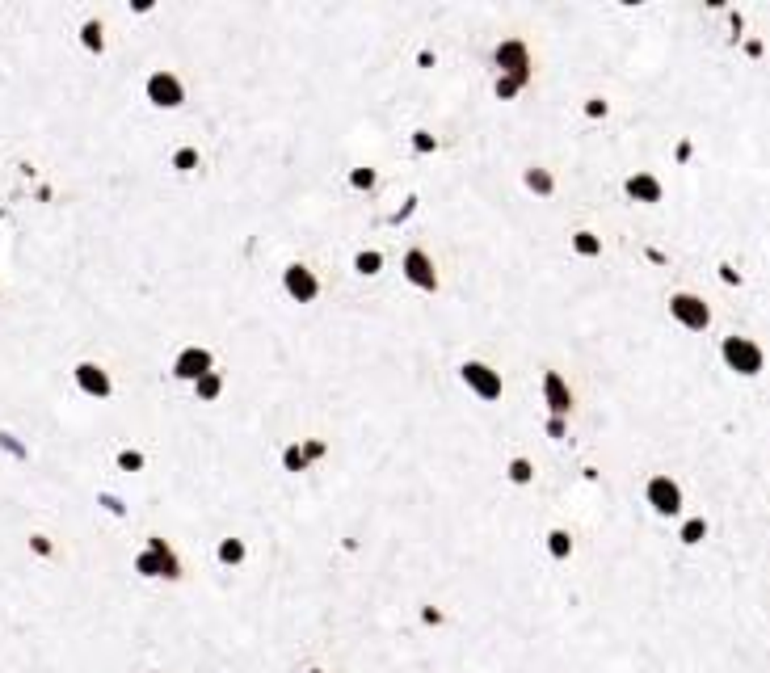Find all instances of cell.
I'll return each mask as SVG.
<instances>
[{
    "label": "cell",
    "instance_id": "obj_1",
    "mask_svg": "<svg viewBox=\"0 0 770 673\" xmlns=\"http://www.w3.org/2000/svg\"><path fill=\"white\" fill-rule=\"evenodd\" d=\"M127 568H131V577L144 581V585H156V581L160 585H181L186 581V564H181L177 547L165 535H148V543L131 556Z\"/></svg>",
    "mask_w": 770,
    "mask_h": 673
},
{
    "label": "cell",
    "instance_id": "obj_2",
    "mask_svg": "<svg viewBox=\"0 0 770 673\" xmlns=\"http://www.w3.org/2000/svg\"><path fill=\"white\" fill-rule=\"evenodd\" d=\"M720 358H724L728 371H737V375H745V379L762 375V366H766L762 345H758V341H749V337H737V333L720 341Z\"/></svg>",
    "mask_w": 770,
    "mask_h": 673
},
{
    "label": "cell",
    "instance_id": "obj_3",
    "mask_svg": "<svg viewBox=\"0 0 770 673\" xmlns=\"http://www.w3.org/2000/svg\"><path fill=\"white\" fill-rule=\"evenodd\" d=\"M644 501H648V509H653L657 518H678V514H682V505H686L682 484H678L674 476H665V472L648 476V484H644Z\"/></svg>",
    "mask_w": 770,
    "mask_h": 673
},
{
    "label": "cell",
    "instance_id": "obj_4",
    "mask_svg": "<svg viewBox=\"0 0 770 673\" xmlns=\"http://www.w3.org/2000/svg\"><path fill=\"white\" fill-rule=\"evenodd\" d=\"M144 97L152 101L156 110H181V106H186V85H181L177 72L156 68V72H148V80H144Z\"/></svg>",
    "mask_w": 770,
    "mask_h": 673
},
{
    "label": "cell",
    "instance_id": "obj_5",
    "mask_svg": "<svg viewBox=\"0 0 770 673\" xmlns=\"http://www.w3.org/2000/svg\"><path fill=\"white\" fill-rule=\"evenodd\" d=\"M459 379H463V387H468L472 396H480L484 404H493V400H501V371H493L489 362H476V358H468L459 366Z\"/></svg>",
    "mask_w": 770,
    "mask_h": 673
},
{
    "label": "cell",
    "instance_id": "obj_6",
    "mask_svg": "<svg viewBox=\"0 0 770 673\" xmlns=\"http://www.w3.org/2000/svg\"><path fill=\"white\" fill-rule=\"evenodd\" d=\"M493 64L501 68V76H514V80H522V85H531V76H535V68H531V47H526L522 38H505V43H497Z\"/></svg>",
    "mask_w": 770,
    "mask_h": 673
},
{
    "label": "cell",
    "instance_id": "obj_7",
    "mask_svg": "<svg viewBox=\"0 0 770 673\" xmlns=\"http://www.w3.org/2000/svg\"><path fill=\"white\" fill-rule=\"evenodd\" d=\"M72 383H76V392L89 396V400H110V396H114L110 371H106L101 362H93V358H85V362L72 366Z\"/></svg>",
    "mask_w": 770,
    "mask_h": 673
},
{
    "label": "cell",
    "instance_id": "obj_8",
    "mask_svg": "<svg viewBox=\"0 0 770 673\" xmlns=\"http://www.w3.org/2000/svg\"><path fill=\"white\" fill-rule=\"evenodd\" d=\"M670 316L682 324V329H691V333H703L707 324H712V308H707V303L699 295H691V291L670 295Z\"/></svg>",
    "mask_w": 770,
    "mask_h": 673
},
{
    "label": "cell",
    "instance_id": "obj_9",
    "mask_svg": "<svg viewBox=\"0 0 770 673\" xmlns=\"http://www.w3.org/2000/svg\"><path fill=\"white\" fill-rule=\"evenodd\" d=\"M282 291H287L295 303H316L320 299V278H316L312 265L291 261L287 270H282Z\"/></svg>",
    "mask_w": 770,
    "mask_h": 673
},
{
    "label": "cell",
    "instance_id": "obj_10",
    "mask_svg": "<svg viewBox=\"0 0 770 673\" xmlns=\"http://www.w3.org/2000/svg\"><path fill=\"white\" fill-rule=\"evenodd\" d=\"M400 270H404V278H409L417 291H430V295L438 291V265H434V257L425 253V249H409V253H404Z\"/></svg>",
    "mask_w": 770,
    "mask_h": 673
},
{
    "label": "cell",
    "instance_id": "obj_11",
    "mask_svg": "<svg viewBox=\"0 0 770 673\" xmlns=\"http://www.w3.org/2000/svg\"><path fill=\"white\" fill-rule=\"evenodd\" d=\"M207 371H215V354L207 350V345H186V350L173 358V379H181V383H194Z\"/></svg>",
    "mask_w": 770,
    "mask_h": 673
},
{
    "label": "cell",
    "instance_id": "obj_12",
    "mask_svg": "<svg viewBox=\"0 0 770 673\" xmlns=\"http://www.w3.org/2000/svg\"><path fill=\"white\" fill-rule=\"evenodd\" d=\"M543 404H547V413H552V417L569 421V413H573V387H569V379H564L560 371H543Z\"/></svg>",
    "mask_w": 770,
    "mask_h": 673
},
{
    "label": "cell",
    "instance_id": "obj_13",
    "mask_svg": "<svg viewBox=\"0 0 770 673\" xmlns=\"http://www.w3.org/2000/svg\"><path fill=\"white\" fill-rule=\"evenodd\" d=\"M215 564L219 573H240L249 564V539L245 535H224L215 543Z\"/></svg>",
    "mask_w": 770,
    "mask_h": 673
},
{
    "label": "cell",
    "instance_id": "obj_14",
    "mask_svg": "<svg viewBox=\"0 0 770 673\" xmlns=\"http://www.w3.org/2000/svg\"><path fill=\"white\" fill-rule=\"evenodd\" d=\"M543 556H547V564H569L573 556H577V535H573V530L569 526H552V530H547V535H543Z\"/></svg>",
    "mask_w": 770,
    "mask_h": 673
},
{
    "label": "cell",
    "instance_id": "obj_15",
    "mask_svg": "<svg viewBox=\"0 0 770 673\" xmlns=\"http://www.w3.org/2000/svg\"><path fill=\"white\" fill-rule=\"evenodd\" d=\"M623 194L632 202H644V207H657V202L665 198V186H661V177H653V173H632L623 181Z\"/></svg>",
    "mask_w": 770,
    "mask_h": 673
},
{
    "label": "cell",
    "instance_id": "obj_16",
    "mask_svg": "<svg viewBox=\"0 0 770 673\" xmlns=\"http://www.w3.org/2000/svg\"><path fill=\"white\" fill-rule=\"evenodd\" d=\"M522 186L531 194H539V198H552L556 194V177H552V169L531 165V169H522Z\"/></svg>",
    "mask_w": 770,
    "mask_h": 673
},
{
    "label": "cell",
    "instance_id": "obj_17",
    "mask_svg": "<svg viewBox=\"0 0 770 673\" xmlns=\"http://www.w3.org/2000/svg\"><path fill=\"white\" fill-rule=\"evenodd\" d=\"M76 38H80V47H85L89 55H106V26H101L97 17H89V22H80Z\"/></svg>",
    "mask_w": 770,
    "mask_h": 673
},
{
    "label": "cell",
    "instance_id": "obj_18",
    "mask_svg": "<svg viewBox=\"0 0 770 673\" xmlns=\"http://www.w3.org/2000/svg\"><path fill=\"white\" fill-rule=\"evenodd\" d=\"M707 539H712V522H707V518H686L678 526V543L682 547H703Z\"/></svg>",
    "mask_w": 770,
    "mask_h": 673
},
{
    "label": "cell",
    "instance_id": "obj_19",
    "mask_svg": "<svg viewBox=\"0 0 770 673\" xmlns=\"http://www.w3.org/2000/svg\"><path fill=\"white\" fill-rule=\"evenodd\" d=\"M190 387H194V396H198L202 404H215L219 396H224V375H219V371H207V375H198Z\"/></svg>",
    "mask_w": 770,
    "mask_h": 673
},
{
    "label": "cell",
    "instance_id": "obj_20",
    "mask_svg": "<svg viewBox=\"0 0 770 673\" xmlns=\"http://www.w3.org/2000/svg\"><path fill=\"white\" fill-rule=\"evenodd\" d=\"M569 244H573V253L585 257V261H590V257H602V236H598V232H585V228H581V232L569 236Z\"/></svg>",
    "mask_w": 770,
    "mask_h": 673
},
{
    "label": "cell",
    "instance_id": "obj_21",
    "mask_svg": "<svg viewBox=\"0 0 770 673\" xmlns=\"http://www.w3.org/2000/svg\"><path fill=\"white\" fill-rule=\"evenodd\" d=\"M505 480L510 484H518V488H526V484H535V463L526 459V455H518V459H510V467H505Z\"/></svg>",
    "mask_w": 770,
    "mask_h": 673
},
{
    "label": "cell",
    "instance_id": "obj_22",
    "mask_svg": "<svg viewBox=\"0 0 770 673\" xmlns=\"http://www.w3.org/2000/svg\"><path fill=\"white\" fill-rule=\"evenodd\" d=\"M308 459H303V451H299V442H291V446H282V472H291V476H303L308 472Z\"/></svg>",
    "mask_w": 770,
    "mask_h": 673
},
{
    "label": "cell",
    "instance_id": "obj_23",
    "mask_svg": "<svg viewBox=\"0 0 770 673\" xmlns=\"http://www.w3.org/2000/svg\"><path fill=\"white\" fill-rule=\"evenodd\" d=\"M354 270H358L362 278H375V274L383 270V253H379V249H362V253L354 257Z\"/></svg>",
    "mask_w": 770,
    "mask_h": 673
},
{
    "label": "cell",
    "instance_id": "obj_24",
    "mask_svg": "<svg viewBox=\"0 0 770 673\" xmlns=\"http://www.w3.org/2000/svg\"><path fill=\"white\" fill-rule=\"evenodd\" d=\"M93 505L101 509V514H110V518H127V505H123V497H114V493H106V488H97V497H93Z\"/></svg>",
    "mask_w": 770,
    "mask_h": 673
},
{
    "label": "cell",
    "instance_id": "obj_25",
    "mask_svg": "<svg viewBox=\"0 0 770 673\" xmlns=\"http://www.w3.org/2000/svg\"><path fill=\"white\" fill-rule=\"evenodd\" d=\"M350 186H354L358 194H371V190L379 186V173H375L371 165H358V169H350Z\"/></svg>",
    "mask_w": 770,
    "mask_h": 673
},
{
    "label": "cell",
    "instance_id": "obj_26",
    "mask_svg": "<svg viewBox=\"0 0 770 673\" xmlns=\"http://www.w3.org/2000/svg\"><path fill=\"white\" fill-rule=\"evenodd\" d=\"M198 165H202L198 148H190V144H186V148H177V152H173V169H177V173H194Z\"/></svg>",
    "mask_w": 770,
    "mask_h": 673
},
{
    "label": "cell",
    "instance_id": "obj_27",
    "mask_svg": "<svg viewBox=\"0 0 770 673\" xmlns=\"http://www.w3.org/2000/svg\"><path fill=\"white\" fill-rule=\"evenodd\" d=\"M522 89H526V85H522V80H514V76H497V85H493V93H497L501 101H514Z\"/></svg>",
    "mask_w": 770,
    "mask_h": 673
},
{
    "label": "cell",
    "instance_id": "obj_28",
    "mask_svg": "<svg viewBox=\"0 0 770 673\" xmlns=\"http://www.w3.org/2000/svg\"><path fill=\"white\" fill-rule=\"evenodd\" d=\"M299 451H303V459H308V463H316V459L329 455V442H324V438H303Z\"/></svg>",
    "mask_w": 770,
    "mask_h": 673
},
{
    "label": "cell",
    "instance_id": "obj_29",
    "mask_svg": "<svg viewBox=\"0 0 770 673\" xmlns=\"http://www.w3.org/2000/svg\"><path fill=\"white\" fill-rule=\"evenodd\" d=\"M438 148V135L434 131H413V152L417 156H430Z\"/></svg>",
    "mask_w": 770,
    "mask_h": 673
},
{
    "label": "cell",
    "instance_id": "obj_30",
    "mask_svg": "<svg viewBox=\"0 0 770 673\" xmlns=\"http://www.w3.org/2000/svg\"><path fill=\"white\" fill-rule=\"evenodd\" d=\"M123 472H144V455L139 451H118V459H114Z\"/></svg>",
    "mask_w": 770,
    "mask_h": 673
},
{
    "label": "cell",
    "instance_id": "obj_31",
    "mask_svg": "<svg viewBox=\"0 0 770 673\" xmlns=\"http://www.w3.org/2000/svg\"><path fill=\"white\" fill-rule=\"evenodd\" d=\"M606 97H585V118H606Z\"/></svg>",
    "mask_w": 770,
    "mask_h": 673
},
{
    "label": "cell",
    "instance_id": "obj_32",
    "mask_svg": "<svg viewBox=\"0 0 770 673\" xmlns=\"http://www.w3.org/2000/svg\"><path fill=\"white\" fill-rule=\"evenodd\" d=\"M543 430H547V438H564V434H569V421H564V417H547V425H543Z\"/></svg>",
    "mask_w": 770,
    "mask_h": 673
},
{
    "label": "cell",
    "instance_id": "obj_33",
    "mask_svg": "<svg viewBox=\"0 0 770 673\" xmlns=\"http://www.w3.org/2000/svg\"><path fill=\"white\" fill-rule=\"evenodd\" d=\"M413 211H417V198H404V207H400V211L392 215V223H404V219H409Z\"/></svg>",
    "mask_w": 770,
    "mask_h": 673
},
{
    "label": "cell",
    "instance_id": "obj_34",
    "mask_svg": "<svg viewBox=\"0 0 770 673\" xmlns=\"http://www.w3.org/2000/svg\"><path fill=\"white\" fill-rule=\"evenodd\" d=\"M745 51H749V55L758 59V55H762V38H749V43H745Z\"/></svg>",
    "mask_w": 770,
    "mask_h": 673
},
{
    "label": "cell",
    "instance_id": "obj_35",
    "mask_svg": "<svg viewBox=\"0 0 770 673\" xmlns=\"http://www.w3.org/2000/svg\"><path fill=\"white\" fill-rule=\"evenodd\" d=\"M135 673H173V669H165V665H144V669H135Z\"/></svg>",
    "mask_w": 770,
    "mask_h": 673
},
{
    "label": "cell",
    "instance_id": "obj_36",
    "mask_svg": "<svg viewBox=\"0 0 770 673\" xmlns=\"http://www.w3.org/2000/svg\"><path fill=\"white\" fill-rule=\"evenodd\" d=\"M0 299H5V291H0Z\"/></svg>",
    "mask_w": 770,
    "mask_h": 673
}]
</instances>
